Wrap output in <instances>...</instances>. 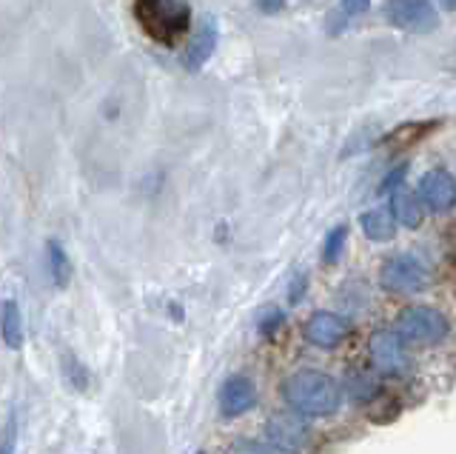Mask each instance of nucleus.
Here are the masks:
<instances>
[{
	"label": "nucleus",
	"mask_w": 456,
	"mask_h": 454,
	"mask_svg": "<svg viewBox=\"0 0 456 454\" xmlns=\"http://www.w3.org/2000/svg\"><path fill=\"white\" fill-rule=\"evenodd\" d=\"M282 397L294 411H299V415L328 417L339 409L342 389L331 375L314 372V368H303V372L291 375L282 383Z\"/></svg>",
	"instance_id": "obj_1"
},
{
	"label": "nucleus",
	"mask_w": 456,
	"mask_h": 454,
	"mask_svg": "<svg viewBox=\"0 0 456 454\" xmlns=\"http://www.w3.org/2000/svg\"><path fill=\"white\" fill-rule=\"evenodd\" d=\"M140 26L160 44H175L189 29V6L175 0H134Z\"/></svg>",
	"instance_id": "obj_2"
},
{
	"label": "nucleus",
	"mask_w": 456,
	"mask_h": 454,
	"mask_svg": "<svg viewBox=\"0 0 456 454\" xmlns=\"http://www.w3.org/2000/svg\"><path fill=\"white\" fill-rule=\"evenodd\" d=\"M399 340L411 346H436L448 337V320L442 311L431 306H411L403 309L396 318V329Z\"/></svg>",
	"instance_id": "obj_3"
},
{
	"label": "nucleus",
	"mask_w": 456,
	"mask_h": 454,
	"mask_svg": "<svg viewBox=\"0 0 456 454\" xmlns=\"http://www.w3.org/2000/svg\"><path fill=\"white\" fill-rule=\"evenodd\" d=\"M431 280V272L428 266L413 258V254H394L382 263L379 268V283L382 289H388L394 294H413V292H422Z\"/></svg>",
	"instance_id": "obj_4"
},
{
	"label": "nucleus",
	"mask_w": 456,
	"mask_h": 454,
	"mask_svg": "<svg viewBox=\"0 0 456 454\" xmlns=\"http://www.w3.org/2000/svg\"><path fill=\"white\" fill-rule=\"evenodd\" d=\"M385 21L403 32H434L439 26L436 9L431 0H388L385 4Z\"/></svg>",
	"instance_id": "obj_5"
},
{
	"label": "nucleus",
	"mask_w": 456,
	"mask_h": 454,
	"mask_svg": "<svg viewBox=\"0 0 456 454\" xmlns=\"http://www.w3.org/2000/svg\"><path fill=\"white\" fill-rule=\"evenodd\" d=\"M308 423H305V415H299V411H277V415H271L268 423H265V440L271 443V449L277 451H299L305 443H308Z\"/></svg>",
	"instance_id": "obj_6"
},
{
	"label": "nucleus",
	"mask_w": 456,
	"mask_h": 454,
	"mask_svg": "<svg viewBox=\"0 0 456 454\" xmlns=\"http://www.w3.org/2000/svg\"><path fill=\"white\" fill-rule=\"evenodd\" d=\"M417 194L422 206H428L436 215H448V211L456 209V180L453 175L442 172V169H434V172L422 175Z\"/></svg>",
	"instance_id": "obj_7"
},
{
	"label": "nucleus",
	"mask_w": 456,
	"mask_h": 454,
	"mask_svg": "<svg viewBox=\"0 0 456 454\" xmlns=\"http://www.w3.org/2000/svg\"><path fill=\"white\" fill-rule=\"evenodd\" d=\"M370 360H374L379 375L399 377L408 372V354L396 332H377L370 337Z\"/></svg>",
	"instance_id": "obj_8"
},
{
	"label": "nucleus",
	"mask_w": 456,
	"mask_h": 454,
	"mask_svg": "<svg viewBox=\"0 0 456 454\" xmlns=\"http://www.w3.org/2000/svg\"><path fill=\"white\" fill-rule=\"evenodd\" d=\"M348 332H351V323L346 318L334 315V311H317V315H311V320L305 323L308 343L320 346V349L339 346L342 340L348 337Z\"/></svg>",
	"instance_id": "obj_9"
},
{
	"label": "nucleus",
	"mask_w": 456,
	"mask_h": 454,
	"mask_svg": "<svg viewBox=\"0 0 456 454\" xmlns=\"http://www.w3.org/2000/svg\"><path fill=\"white\" fill-rule=\"evenodd\" d=\"M256 403V389L248 377H228L220 389V411L225 417H240Z\"/></svg>",
	"instance_id": "obj_10"
},
{
	"label": "nucleus",
	"mask_w": 456,
	"mask_h": 454,
	"mask_svg": "<svg viewBox=\"0 0 456 454\" xmlns=\"http://www.w3.org/2000/svg\"><path fill=\"white\" fill-rule=\"evenodd\" d=\"M214 49H217V23H214L211 18H206L197 26V32L191 35L189 46H185V52H183L185 69H200L214 54Z\"/></svg>",
	"instance_id": "obj_11"
},
{
	"label": "nucleus",
	"mask_w": 456,
	"mask_h": 454,
	"mask_svg": "<svg viewBox=\"0 0 456 454\" xmlns=\"http://www.w3.org/2000/svg\"><path fill=\"white\" fill-rule=\"evenodd\" d=\"M434 126H439V123L436 120H428V123H405V126H396V129H391L388 135L379 140V144H382V149H388V152H405L411 146H417L425 135H431Z\"/></svg>",
	"instance_id": "obj_12"
},
{
	"label": "nucleus",
	"mask_w": 456,
	"mask_h": 454,
	"mask_svg": "<svg viewBox=\"0 0 456 454\" xmlns=\"http://www.w3.org/2000/svg\"><path fill=\"white\" fill-rule=\"evenodd\" d=\"M391 215L396 223H403L405 229H417L422 223V201L419 194H413L408 189H394L391 192Z\"/></svg>",
	"instance_id": "obj_13"
},
{
	"label": "nucleus",
	"mask_w": 456,
	"mask_h": 454,
	"mask_svg": "<svg viewBox=\"0 0 456 454\" xmlns=\"http://www.w3.org/2000/svg\"><path fill=\"white\" fill-rule=\"evenodd\" d=\"M360 226H362L365 237L374 240V244H385V240H394V235H396V220L391 215V209H385V206L362 211Z\"/></svg>",
	"instance_id": "obj_14"
},
{
	"label": "nucleus",
	"mask_w": 456,
	"mask_h": 454,
	"mask_svg": "<svg viewBox=\"0 0 456 454\" xmlns=\"http://www.w3.org/2000/svg\"><path fill=\"white\" fill-rule=\"evenodd\" d=\"M0 334H4V343L9 349L23 346V318L14 301H6L0 306Z\"/></svg>",
	"instance_id": "obj_15"
},
{
	"label": "nucleus",
	"mask_w": 456,
	"mask_h": 454,
	"mask_svg": "<svg viewBox=\"0 0 456 454\" xmlns=\"http://www.w3.org/2000/svg\"><path fill=\"white\" fill-rule=\"evenodd\" d=\"M49 275L61 289L69 286V280H71V260H69L66 249L57 244V240H52V244H49Z\"/></svg>",
	"instance_id": "obj_16"
},
{
	"label": "nucleus",
	"mask_w": 456,
	"mask_h": 454,
	"mask_svg": "<svg viewBox=\"0 0 456 454\" xmlns=\"http://www.w3.org/2000/svg\"><path fill=\"white\" fill-rule=\"evenodd\" d=\"M346 240H348V226H337V229L328 235V240H325L322 260L325 263H334L339 254H342V246H346Z\"/></svg>",
	"instance_id": "obj_17"
},
{
	"label": "nucleus",
	"mask_w": 456,
	"mask_h": 454,
	"mask_svg": "<svg viewBox=\"0 0 456 454\" xmlns=\"http://www.w3.org/2000/svg\"><path fill=\"white\" fill-rule=\"evenodd\" d=\"M351 394L356 397V400H368V397L377 394V383L370 380L365 372H356V375H351Z\"/></svg>",
	"instance_id": "obj_18"
},
{
	"label": "nucleus",
	"mask_w": 456,
	"mask_h": 454,
	"mask_svg": "<svg viewBox=\"0 0 456 454\" xmlns=\"http://www.w3.org/2000/svg\"><path fill=\"white\" fill-rule=\"evenodd\" d=\"M14 449H18V425H14V417H9L0 432V454H14Z\"/></svg>",
	"instance_id": "obj_19"
},
{
	"label": "nucleus",
	"mask_w": 456,
	"mask_h": 454,
	"mask_svg": "<svg viewBox=\"0 0 456 454\" xmlns=\"http://www.w3.org/2000/svg\"><path fill=\"white\" fill-rule=\"evenodd\" d=\"M228 454H274V449H268L265 443H256V440H237V443L228 449Z\"/></svg>",
	"instance_id": "obj_20"
},
{
	"label": "nucleus",
	"mask_w": 456,
	"mask_h": 454,
	"mask_svg": "<svg viewBox=\"0 0 456 454\" xmlns=\"http://www.w3.org/2000/svg\"><path fill=\"white\" fill-rule=\"evenodd\" d=\"M342 9H346L348 15H365L370 9V0H342Z\"/></svg>",
	"instance_id": "obj_21"
},
{
	"label": "nucleus",
	"mask_w": 456,
	"mask_h": 454,
	"mask_svg": "<svg viewBox=\"0 0 456 454\" xmlns=\"http://www.w3.org/2000/svg\"><path fill=\"white\" fill-rule=\"evenodd\" d=\"M282 323V315H280V311L277 309H268V315L263 318V323H260V329L265 332V334H271V332H274L277 329V326Z\"/></svg>",
	"instance_id": "obj_22"
},
{
	"label": "nucleus",
	"mask_w": 456,
	"mask_h": 454,
	"mask_svg": "<svg viewBox=\"0 0 456 454\" xmlns=\"http://www.w3.org/2000/svg\"><path fill=\"white\" fill-rule=\"evenodd\" d=\"M256 6H260L265 15H277V12H282L285 0H256Z\"/></svg>",
	"instance_id": "obj_23"
},
{
	"label": "nucleus",
	"mask_w": 456,
	"mask_h": 454,
	"mask_svg": "<svg viewBox=\"0 0 456 454\" xmlns=\"http://www.w3.org/2000/svg\"><path fill=\"white\" fill-rule=\"evenodd\" d=\"M439 6L445 12H456V0H439Z\"/></svg>",
	"instance_id": "obj_24"
},
{
	"label": "nucleus",
	"mask_w": 456,
	"mask_h": 454,
	"mask_svg": "<svg viewBox=\"0 0 456 454\" xmlns=\"http://www.w3.org/2000/svg\"><path fill=\"white\" fill-rule=\"evenodd\" d=\"M453 237H456V229H453Z\"/></svg>",
	"instance_id": "obj_25"
}]
</instances>
